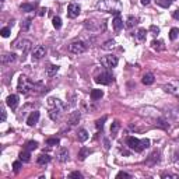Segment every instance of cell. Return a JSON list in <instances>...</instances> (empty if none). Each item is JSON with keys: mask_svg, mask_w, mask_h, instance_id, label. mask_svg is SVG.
I'll return each mask as SVG.
<instances>
[{"mask_svg": "<svg viewBox=\"0 0 179 179\" xmlns=\"http://www.w3.org/2000/svg\"><path fill=\"white\" fill-rule=\"evenodd\" d=\"M112 27L115 28V31H120V29L123 28V21L119 16H116L114 18V21H112Z\"/></svg>", "mask_w": 179, "mask_h": 179, "instance_id": "cell-16", "label": "cell"}, {"mask_svg": "<svg viewBox=\"0 0 179 179\" xmlns=\"http://www.w3.org/2000/svg\"><path fill=\"white\" fill-rule=\"evenodd\" d=\"M78 120H80V112H73V114L70 115V118H69L70 126H76L78 123Z\"/></svg>", "mask_w": 179, "mask_h": 179, "instance_id": "cell-19", "label": "cell"}, {"mask_svg": "<svg viewBox=\"0 0 179 179\" xmlns=\"http://www.w3.org/2000/svg\"><path fill=\"white\" fill-rule=\"evenodd\" d=\"M70 178H78V179H81L83 175L80 174V172H71V174H70Z\"/></svg>", "mask_w": 179, "mask_h": 179, "instance_id": "cell-43", "label": "cell"}, {"mask_svg": "<svg viewBox=\"0 0 179 179\" xmlns=\"http://www.w3.org/2000/svg\"><path fill=\"white\" fill-rule=\"evenodd\" d=\"M49 118L52 120H59L60 119V115L63 112V104L60 102V99L57 98H50L49 99Z\"/></svg>", "mask_w": 179, "mask_h": 179, "instance_id": "cell-2", "label": "cell"}, {"mask_svg": "<svg viewBox=\"0 0 179 179\" xmlns=\"http://www.w3.org/2000/svg\"><path fill=\"white\" fill-rule=\"evenodd\" d=\"M136 24H137V18H136V17L130 16L129 18H127V21H126V27H127V28H132V27L136 25Z\"/></svg>", "mask_w": 179, "mask_h": 179, "instance_id": "cell-32", "label": "cell"}, {"mask_svg": "<svg viewBox=\"0 0 179 179\" xmlns=\"http://www.w3.org/2000/svg\"><path fill=\"white\" fill-rule=\"evenodd\" d=\"M178 35H179V28H176V27L171 28V31H169V38H171L172 41H175L176 38H178Z\"/></svg>", "mask_w": 179, "mask_h": 179, "instance_id": "cell-33", "label": "cell"}, {"mask_svg": "<svg viewBox=\"0 0 179 179\" xmlns=\"http://www.w3.org/2000/svg\"><path fill=\"white\" fill-rule=\"evenodd\" d=\"M16 59L17 57L14 53H6V55L2 56V63H3V65H11V63L16 62Z\"/></svg>", "mask_w": 179, "mask_h": 179, "instance_id": "cell-14", "label": "cell"}, {"mask_svg": "<svg viewBox=\"0 0 179 179\" xmlns=\"http://www.w3.org/2000/svg\"><path fill=\"white\" fill-rule=\"evenodd\" d=\"M14 48L17 50H20V52L25 53V52H28L29 48H31V42L28 39H18V41L14 42Z\"/></svg>", "mask_w": 179, "mask_h": 179, "instance_id": "cell-7", "label": "cell"}, {"mask_svg": "<svg viewBox=\"0 0 179 179\" xmlns=\"http://www.w3.org/2000/svg\"><path fill=\"white\" fill-rule=\"evenodd\" d=\"M151 0H141V4H144V6H147V4H150Z\"/></svg>", "mask_w": 179, "mask_h": 179, "instance_id": "cell-48", "label": "cell"}, {"mask_svg": "<svg viewBox=\"0 0 179 179\" xmlns=\"http://www.w3.org/2000/svg\"><path fill=\"white\" fill-rule=\"evenodd\" d=\"M37 147H38L37 141H27V143H25V150H28V151L37 150Z\"/></svg>", "mask_w": 179, "mask_h": 179, "instance_id": "cell-31", "label": "cell"}, {"mask_svg": "<svg viewBox=\"0 0 179 179\" xmlns=\"http://www.w3.org/2000/svg\"><path fill=\"white\" fill-rule=\"evenodd\" d=\"M172 16H174V18H175V20H179V8L174 11V14H172Z\"/></svg>", "mask_w": 179, "mask_h": 179, "instance_id": "cell-46", "label": "cell"}, {"mask_svg": "<svg viewBox=\"0 0 179 179\" xmlns=\"http://www.w3.org/2000/svg\"><path fill=\"white\" fill-rule=\"evenodd\" d=\"M57 159H59L60 162L69 161V151H67V148H62V150H59V153H57Z\"/></svg>", "mask_w": 179, "mask_h": 179, "instance_id": "cell-15", "label": "cell"}, {"mask_svg": "<svg viewBox=\"0 0 179 179\" xmlns=\"http://www.w3.org/2000/svg\"><path fill=\"white\" fill-rule=\"evenodd\" d=\"M102 95H104V93H102V90H93L91 91V94H90V97H91V99H101Z\"/></svg>", "mask_w": 179, "mask_h": 179, "instance_id": "cell-24", "label": "cell"}, {"mask_svg": "<svg viewBox=\"0 0 179 179\" xmlns=\"http://www.w3.org/2000/svg\"><path fill=\"white\" fill-rule=\"evenodd\" d=\"M143 84H146V86H150V84H153L154 83V74L151 73H146L144 76H143Z\"/></svg>", "mask_w": 179, "mask_h": 179, "instance_id": "cell-20", "label": "cell"}, {"mask_svg": "<svg viewBox=\"0 0 179 179\" xmlns=\"http://www.w3.org/2000/svg\"><path fill=\"white\" fill-rule=\"evenodd\" d=\"M29 27H31V20H25V21H23V24H21V29H23V31H27V29L29 28Z\"/></svg>", "mask_w": 179, "mask_h": 179, "instance_id": "cell-39", "label": "cell"}, {"mask_svg": "<svg viewBox=\"0 0 179 179\" xmlns=\"http://www.w3.org/2000/svg\"><path fill=\"white\" fill-rule=\"evenodd\" d=\"M38 164L39 165H45V164H48V162H50V157H49L48 154H41L39 157H38Z\"/></svg>", "mask_w": 179, "mask_h": 179, "instance_id": "cell-25", "label": "cell"}, {"mask_svg": "<svg viewBox=\"0 0 179 179\" xmlns=\"http://www.w3.org/2000/svg\"><path fill=\"white\" fill-rule=\"evenodd\" d=\"M2 2H4V0H2Z\"/></svg>", "mask_w": 179, "mask_h": 179, "instance_id": "cell-50", "label": "cell"}, {"mask_svg": "<svg viewBox=\"0 0 179 179\" xmlns=\"http://www.w3.org/2000/svg\"><path fill=\"white\" fill-rule=\"evenodd\" d=\"M18 157H20V159L23 161V162H28L29 159H31V154H29V151H28V150L21 151Z\"/></svg>", "mask_w": 179, "mask_h": 179, "instance_id": "cell-26", "label": "cell"}, {"mask_svg": "<svg viewBox=\"0 0 179 179\" xmlns=\"http://www.w3.org/2000/svg\"><path fill=\"white\" fill-rule=\"evenodd\" d=\"M90 153H91V151H90L88 148H86V147H83L81 150L78 151V159H80V161H84V159H86L87 157L90 155Z\"/></svg>", "mask_w": 179, "mask_h": 179, "instance_id": "cell-23", "label": "cell"}, {"mask_svg": "<svg viewBox=\"0 0 179 179\" xmlns=\"http://www.w3.org/2000/svg\"><path fill=\"white\" fill-rule=\"evenodd\" d=\"M6 119V111L2 109V120H4Z\"/></svg>", "mask_w": 179, "mask_h": 179, "instance_id": "cell-47", "label": "cell"}, {"mask_svg": "<svg viewBox=\"0 0 179 179\" xmlns=\"http://www.w3.org/2000/svg\"><path fill=\"white\" fill-rule=\"evenodd\" d=\"M45 11H46V10H45V8H42L41 11H39V16H44V14H45Z\"/></svg>", "mask_w": 179, "mask_h": 179, "instance_id": "cell-49", "label": "cell"}, {"mask_svg": "<svg viewBox=\"0 0 179 179\" xmlns=\"http://www.w3.org/2000/svg\"><path fill=\"white\" fill-rule=\"evenodd\" d=\"M146 35H147V31L144 28H140L137 31V34H136V39H137V42H143L146 41Z\"/></svg>", "mask_w": 179, "mask_h": 179, "instance_id": "cell-22", "label": "cell"}, {"mask_svg": "<svg viewBox=\"0 0 179 179\" xmlns=\"http://www.w3.org/2000/svg\"><path fill=\"white\" fill-rule=\"evenodd\" d=\"M97 8L99 11L114 13V14L119 16L120 10H122V3L119 0H99L97 4Z\"/></svg>", "mask_w": 179, "mask_h": 179, "instance_id": "cell-1", "label": "cell"}, {"mask_svg": "<svg viewBox=\"0 0 179 179\" xmlns=\"http://www.w3.org/2000/svg\"><path fill=\"white\" fill-rule=\"evenodd\" d=\"M101 63L105 67H108V69H114V67H116L118 66V57L116 56H105V57H102L101 59Z\"/></svg>", "mask_w": 179, "mask_h": 179, "instance_id": "cell-8", "label": "cell"}, {"mask_svg": "<svg viewBox=\"0 0 179 179\" xmlns=\"http://www.w3.org/2000/svg\"><path fill=\"white\" fill-rule=\"evenodd\" d=\"M69 50L73 55H81V53H84L87 50V45L83 41H74L69 45Z\"/></svg>", "mask_w": 179, "mask_h": 179, "instance_id": "cell-4", "label": "cell"}, {"mask_svg": "<svg viewBox=\"0 0 179 179\" xmlns=\"http://www.w3.org/2000/svg\"><path fill=\"white\" fill-rule=\"evenodd\" d=\"M157 3L159 6H162V7H169L172 3V0H157Z\"/></svg>", "mask_w": 179, "mask_h": 179, "instance_id": "cell-38", "label": "cell"}, {"mask_svg": "<svg viewBox=\"0 0 179 179\" xmlns=\"http://www.w3.org/2000/svg\"><path fill=\"white\" fill-rule=\"evenodd\" d=\"M151 31H153V32H154L155 34V35H157V34H158L159 32V28H158V27H155V25H151Z\"/></svg>", "mask_w": 179, "mask_h": 179, "instance_id": "cell-45", "label": "cell"}, {"mask_svg": "<svg viewBox=\"0 0 179 179\" xmlns=\"http://www.w3.org/2000/svg\"><path fill=\"white\" fill-rule=\"evenodd\" d=\"M52 23H53V27H55L56 29H59L62 27V18L60 17H53Z\"/></svg>", "mask_w": 179, "mask_h": 179, "instance_id": "cell-36", "label": "cell"}, {"mask_svg": "<svg viewBox=\"0 0 179 179\" xmlns=\"http://www.w3.org/2000/svg\"><path fill=\"white\" fill-rule=\"evenodd\" d=\"M116 178H130V175L126 174V172H119L118 175H116Z\"/></svg>", "mask_w": 179, "mask_h": 179, "instance_id": "cell-44", "label": "cell"}, {"mask_svg": "<svg viewBox=\"0 0 179 179\" xmlns=\"http://www.w3.org/2000/svg\"><path fill=\"white\" fill-rule=\"evenodd\" d=\"M115 45H116V42L114 39H111V41H106L105 44L102 45V49L104 50H112V49H115Z\"/></svg>", "mask_w": 179, "mask_h": 179, "instance_id": "cell-27", "label": "cell"}, {"mask_svg": "<svg viewBox=\"0 0 179 179\" xmlns=\"http://www.w3.org/2000/svg\"><path fill=\"white\" fill-rule=\"evenodd\" d=\"M157 125L164 127V129H169V125H167V122H165L164 119H158V120H157Z\"/></svg>", "mask_w": 179, "mask_h": 179, "instance_id": "cell-40", "label": "cell"}, {"mask_svg": "<svg viewBox=\"0 0 179 179\" xmlns=\"http://www.w3.org/2000/svg\"><path fill=\"white\" fill-rule=\"evenodd\" d=\"M127 146L130 147L132 150L136 151V153H141L144 148L150 147V140H148V138L138 140V138H136V137H127Z\"/></svg>", "mask_w": 179, "mask_h": 179, "instance_id": "cell-3", "label": "cell"}, {"mask_svg": "<svg viewBox=\"0 0 179 179\" xmlns=\"http://www.w3.org/2000/svg\"><path fill=\"white\" fill-rule=\"evenodd\" d=\"M21 162H23V161H16V162L13 164V169H14V172H18L21 169Z\"/></svg>", "mask_w": 179, "mask_h": 179, "instance_id": "cell-41", "label": "cell"}, {"mask_svg": "<svg viewBox=\"0 0 179 179\" xmlns=\"http://www.w3.org/2000/svg\"><path fill=\"white\" fill-rule=\"evenodd\" d=\"M6 104H7L11 109H16L17 105H18V95L16 94H11V95H8L7 99H6Z\"/></svg>", "mask_w": 179, "mask_h": 179, "instance_id": "cell-12", "label": "cell"}, {"mask_svg": "<svg viewBox=\"0 0 179 179\" xmlns=\"http://www.w3.org/2000/svg\"><path fill=\"white\" fill-rule=\"evenodd\" d=\"M38 119H39V112H38V111H34L32 114L28 116V119H27L28 126H35L38 123Z\"/></svg>", "mask_w": 179, "mask_h": 179, "instance_id": "cell-13", "label": "cell"}, {"mask_svg": "<svg viewBox=\"0 0 179 179\" xmlns=\"http://www.w3.org/2000/svg\"><path fill=\"white\" fill-rule=\"evenodd\" d=\"M59 71V66L57 65H50L46 70V74H48V77H53V76H56V73Z\"/></svg>", "mask_w": 179, "mask_h": 179, "instance_id": "cell-21", "label": "cell"}, {"mask_svg": "<svg viewBox=\"0 0 179 179\" xmlns=\"http://www.w3.org/2000/svg\"><path fill=\"white\" fill-rule=\"evenodd\" d=\"M32 88H34V84L25 76H21L18 78V91L20 93L27 94V93H29V90H32Z\"/></svg>", "mask_w": 179, "mask_h": 179, "instance_id": "cell-5", "label": "cell"}, {"mask_svg": "<svg viewBox=\"0 0 179 179\" xmlns=\"http://www.w3.org/2000/svg\"><path fill=\"white\" fill-rule=\"evenodd\" d=\"M159 161V153L158 151H154L153 154H150V157L147 158V164H150V165H154Z\"/></svg>", "mask_w": 179, "mask_h": 179, "instance_id": "cell-17", "label": "cell"}, {"mask_svg": "<svg viewBox=\"0 0 179 179\" xmlns=\"http://www.w3.org/2000/svg\"><path fill=\"white\" fill-rule=\"evenodd\" d=\"M106 120V116H102L101 119H98L97 122H95V126H97V129H102L104 127V122Z\"/></svg>", "mask_w": 179, "mask_h": 179, "instance_id": "cell-37", "label": "cell"}, {"mask_svg": "<svg viewBox=\"0 0 179 179\" xmlns=\"http://www.w3.org/2000/svg\"><path fill=\"white\" fill-rule=\"evenodd\" d=\"M80 11H81V8H80V6H78L77 3H70L69 7H67V16H69L70 18H76V17H78Z\"/></svg>", "mask_w": 179, "mask_h": 179, "instance_id": "cell-9", "label": "cell"}, {"mask_svg": "<svg viewBox=\"0 0 179 179\" xmlns=\"http://www.w3.org/2000/svg\"><path fill=\"white\" fill-rule=\"evenodd\" d=\"M165 91L169 94H174L176 97H179V81H174V83H169L165 86Z\"/></svg>", "mask_w": 179, "mask_h": 179, "instance_id": "cell-10", "label": "cell"}, {"mask_svg": "<svg viewBox=\"0 0 179 179\" xmlns=\"http://www.w3.org/2000/svg\"><path fill=\"white\" fill-rule=\"evenodd\" d=\"M0 34H2V37L7 38L8 35H10V28H7V27H6V28H3L2 31H0Z\"/></svg>", "mask_w": 179, "mask_h": 179, "instance_id": "cell-42", "label": "cell"}, {"mask_svg": "<svg viewBox=\"0 0 179 179\" xmlns=\"http://www.w3.org/2000/svg\"><path fill=\"white\" fill-rule=\"evenodd\" d=\"M45 53H46V48L42 46V45H38L32 50V57L34 59H41V57L45 56Z\"/></svg>", "mask_w": 179, "mask_h": 179, "instance_id": "cell-11", "label": "cell"}, {"mask_svg": "<svg viewBox=\"0 0 179 179\" xmlns=\"http://www.w3.org/2000/svg\"><path fill=\"white\" fill-rule=\"evenodd\" d=\"M151 45H153V48H154L155 50H164V49H165L162 41H153L151 42Z\"/></svg>", "mask_w": 179, "mask_h": 179, "instance_id": "cell-30", "label": "cell"}, {"mask_svg": "<svg viewBox=\"0 0 179 179\" xmlns=\"http://www.w3.org/2000/svg\"><path fill=\"white\" fill-rule=\"evenodd\" d=\"M95 81H97L98 84H104V86H108V84H111V83L114 81V76H112L109 71H105V73H101L99 76H97Z\"/></svg>", "mask_w": 179, "mask_h": 179, "instance_id": "cell-6", "label": "cell"}, {"mask_svg": "<svg viewBox=\"0 0 179 179\" xmlns=\"http://www.w3.org/2000/svg\"><path fill=\"white\" fill-rule=\"evenodd\" d=\"M119 127H120V123H119L118 120H115V122L111 125V133L116 134V133H118V130H119Z\"/></svg>", "mask_w": 179, "mask_h": 179, "instance_id": "cell-35", "label": "cell"}, {"mask_svg": "<svg viewBox=\"0 0 179 179\" xmlns=\"http://www.w3.org/2000/svg\"><path fill=\"white\" fill-rule=\"evenodd\" d=\"M20 8H21V11H32L34 8H35V4L24 3V4H21V6H20Z\"/></svg>", "mask_w": 179, "mask_h": 179, "instance_id": "cell-29", "label": "cell"}, {"mask_svg": "<svg viewBox=\"0 0 179 179\" xmlns=\"http://www.w3.org/2000/svg\"><path fill=\"white\" fill-rule=\"evenodd\" d=\"M86 27L90 29V31H98V29H101V25H99V23L90 21V20L86 21Z\"/></svg>", "mask_w": 179, "mask_h": 179, "instance_id": "cell-18", "label": "cell"}, {"mask_svg": "<svg viewBox=\"0 0 179 179\" xmlns=\"http://www.w3.org/2000/svg\"><path fill=\"white\" fill-rule=\"evenodd\" d=\"M77 137H78V140H80V141H86L87 138H88V132H87L86 129H81V130H78Z\"/></svg>", "mask_w": 179, "mask_h": 179, "instance_id": "cell-28", "label": "cell"}, {"mask_svg": "<svg viewBox=\"0 0 179 179\" xmlns=\"http://www.w3.org/2000/svg\"><path fill=\"white\" fill-rule=\"evenodd\" d=\"M59 143H60V140H59L57 137H50V138L46 140V146H50V147H52V146H57Z\"/></svg>", "mask_w": 179, "mask_h": 179, "instance_id": "cell-34", "label": "cell"}]
</instances>
